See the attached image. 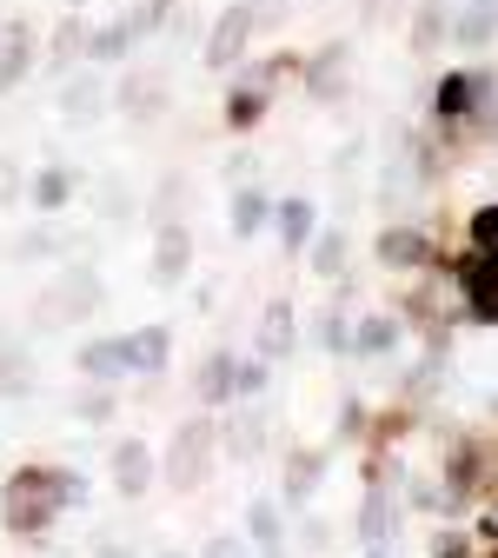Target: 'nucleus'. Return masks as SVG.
Listing matches in <instances>:
<instances>
[{
	"instance_id": "nucleus-1",
	"label": "nucleus",
	"mask_w": 498,
	"mask_h": 558,
	"mask_svg": "<svg viewBox=\"0 0 498 558\" xmlns=\"http://www.w3.org/2000/svg\"><path fill=\"white\" fill-rule=\"evenodd\" d=\"M87 499V478L74 465H14V478L0 485V525H8V538H47L53 519L66 506Z\"/></svg>"
},
{
	"instance_id": "nucleus-2",
	"label": "nucleus",
	"mask_w": 498,
	"mask_h": 558,
	"mask_svg": "<svg viewBox=\"0 0 498 558\" xmlns=\"http://www.w3.org/2000/svg\"><path fill=\"white\" fill-rule=\"evenodd\" d=\"M212 459H220V426H212V418H186L173 433V446H167V459H160V478L173 493H199Z\"/></svg>"
},
{
	"instance_id": "nucleus-3",
	"label": "nucleus",
	"mask_w": 498,
	"mask_h": 558,
	"mask_svg": "<svg viewBox=\"0 0 498 558\" xmlns=\"http://www.w3.org/2000/svg\"><path fill=\"white\" fill-rule=\"evenodd\" d=\"M498 100V81L485 74V66H452V74H439V87H433V120H439V133H465V120L478 113V107H491Z\"/></svg>"
},
{
	"instance_id": "nucleus-4",
	"label": "nucleus",
	"mask_w": 498,
	"mask_h": 558,
	"mask_svg": "<svg viewBox=\"0 0 498 558\" xmlns=\"http://www.w3.org/2000/svg\"><path fill=\"white\" fill-rule=\"evenodd\" d=\"M100 279L87 272V266H66L53 287L34 300V326H81V319H94L100 313Z\"/></svg>"
},
{
	"instance_id": "nucleus-5",
	"label": "nucleus",
	"mask_w": 498,
	"mask_h": 558,
	"mask_svg": "<svg viewBox=\"0 0 498 558\" xmlns=\"http://www.w3.org/2000/svg\"><path fill=\"white\" fill-rule=\"evenodd\" d=\"M485 478H491V446H485V439H472V433H452V439H446V459H439V485H446V512L472 506Z\"/></svg>"
},
{
	"instance_id": "nucleus-6",
	"label": "nucleus",
	"mask_w": 498,
	"mask_h": 558,
	"mask_svg": "<svg viewBox=\"0 0 498 558\" xmlns=\"http://www.w3.org/2000/svg\"><path fill=\"white\" fill-rule=\"evenodd\" d=\"M259 27H253V8L246 0H233V8H220V21L206 27V47H199V60L212 66V74H227V66H240L246 60V40H253Z\"/></svg>"
},
{
	"instance_id": "nucleus-7",
	"label": "nucleus",
	"mask_w": 498,
	"mask_h": 558,
	"mask_svg": "<svg viewBox=\"0 0 498 558\" xmlns=\"http://www.w3.org/2000/svg\"><path fill=\"white\" fill-rule=\"evenodd\" d=\"M399 512H405L399 478H386V472L373 465V478H366V506H360V545H392V538H399Z\"/></svg>"
},
{
	"instance_id": "nucleus-8",
	"label": "nucleus",
	"mask_w": 498,
	"mask_h": 558,
	"mask_svg": "<svg viewBox=\"0 0 498 558\" xmlns=\"http://www.w3.org/2000/svg\"><path fill=\"white\" fill-rule=\"evenodd\" d=\"M107 472H113V485H120V499H147L154 493V478H160V452L147 446V439H113V459H107Z\"/></svg>"
},
{
	"instance_id": "nucleus-9",
	"label": "nucleus",
	"mask_w": 498,
	"mask_h": 558,
	"mask_svg": "<svg viewBox=\"0 0 498 558\" xmlns=\"http://www.w3.org/2000/svg\"><path fill=\"white\" fill-rule=\"evenodd\" d=\"M379 266H392V272H433V266H446V253H439L433 233H418V227H386L379 233Z\"/></svg>"
},
{
	"instance_id": "nucleus-10",
	"label": "nucleus",
	"mask_w": 498,
	"mask_h": 558,
	"mask_svg": "<svg viewBox=\"0 0 498 558\" xmlns=\"http://www.w3.org/2000/svg\"><path fill=\"white\" fill-rule=\"evenodd\" d=\"M459 293H465V313L478 326H498V253L472 246V259H459Z\"/></svg>"
},
{
	"instance_id": "nucleus-11",
	"label": "nucleus",
	"mask_w": 498,
	"mask_h": 558,
	"mask_svg": "<svg viewBox=\"0 0 498 558\" xmlns=\"http://www.w3.org/2000/svg\"><path fill=\"white\" fill-rule=\"evenodd\" d=\"M167 74L160 66H133V74H120V87H113V107L126 113V120H160L167 113Z\"/></svg>"
},
{
	"instance_id": "nucleus-12",
	"label": "nucleus",
	"mask_w": 498,
	"mask_h": 558,
	"mask_svg": "<svg viewBox=\"0 0 498 558\" xmlns=\"http://www.w3.org/2000/svg\"><path fill=\"white\" fill-rule=\"evenodd\" d=\"M186 272H193V227L160 220V233H154V287H180Z\"/></svg>"
},
{
	"instance_id": "nucleus-13",
	"label": "nucleus",
	"mask_w": 498,
	"mask_h": 558,
	"mask_svg": "<svg viewBox=\"0 0 498 558\" xmlns=\"http://www.w3.org/2000/svg\"><path fill=\"white\" fill-rule=\"evenodd\" d=\"M319 485H326V452L319 446H293L287 472H279V499H287V506H313Z\"/></svg>"
},
{
	"instance_id": "nucleus-14",
	"label": "nucleus",
	"mask_w": 498,
	"mask_h": 558,
	"mask_svg": "<svg viewBox=\"0 0 498 558\" xmlns=\"http://www.w3.org/2000/svg\"><path fill=\"white\" fill-rule=\"evenodd\" d=\"M120 339H126V373H139V379L167 373V360H173V332L167 326H139V332H120Z\"/></svg>"
},
{
	"instance_id": "nucleus-15",
	"label": "nucleus",
	"mask_w": 498,
	"mask_h": 558,
	"mask_svg": "<svg viewBox=\"0 0 498 558\" xmlns=\"http://www.w3.org/2000/svg\"><path fill=\"white\" fill-rule=\"evenodd\" d=\"M107 113V87L94 74H74V81H60V120L66 126H94Z\"/></svg>"
},
{
	"instance_id": "nucleus-16",
	"label": "nucleus",
	"mask_w": 498,
	"mask_h": 558,
	"mask_svg": "<svg viewBox=\"0 0 498 558\" xmlns=\"http://www.w3.org/2000/svg\"><path fill=\"white\" fill-rule=\"evenodd\" d=\"M27 74H34V34L14 21V27H0V94H14Z\"/></svg>"
},
{
	"instance_id": "nucleus-17",
	"label": "nucleus",
	"mask_w": 498,
	"mask_h": 558,
	"mask_svg": "<svg viewBox=\"0 0 498 558\" xmlns=\"http://www.w3.org/2000/svg\"><path fill=\"white\" fill-rule=\"evenodd\" d=\"M81 379L120 386V379H126V339H87V345H81Z\"/></svg>"
},
{
	"instance_id": "nucleus-18",
	"label": "nucleus",
	"mask_w": 498,
	"mask_h": 558,
	"mask_svg": "<svg viewBox=\"0 0 498 558\" xmlns=\"http://www.w3.org/2000/svg\"><path fill=\"white\" fill-rule=\"evenodd\" d=\"M272 220H279V240H287V253H306V240L319 233V206L293 193V199H279V206H272Z\"/></svg>"
},
{
	"instance_id": "nucleus-19",
	"label": "nucleus",
	"mask_w": 498,
	"mask_h": 558,
	"mask_svg": "<svg viewBox=\"0 0 498 558\" xmlns=\"http://www.w3.org/2000/svg\"><path fill=\"white\" fill-rule=\"evenodd\" d=\"M352 353H360V360H386V353H399V319H392V313L352 319Z\"/></svg>"
},
{
	"instance_id": "nucleus-20",
	"label": "nucleus",
	"mask_w": 498,
	"mask_h": 558,
	"mask_svg": "<svg viewBox=\"0 0 498 558\" xmlns=\"http://www.w3.org/2000/svg\"><path fill=\"white\" fill-rule=\"evenodd\" d=\"M345 60H352L345 47H319L313 60H300V66H306V87H313V100H339V94H345Z\"/></svg>"
},
{
	"instance_id": "nucleus-21",
	"label": "nucleus",
	"mask_w": 498,
	"mask_h": 558,
	"mask_svg": "<svg viewBox=\"0 0 498 558\" xmlns=\"http://www.w3.org/2000/svg\"><path fill=\"white\" fill-rule=\"evenodd\" d=\"M233 366H240V360L227 353V345L199 360V373H193V392H199V405H227V399H233Z\"/></svg>"
},
{
	"instance_id": "nucleus-22",
	"label": "nucleus",
	"mask_w": 498,
	"mask_h": 558,
	"mask_svg": "<svg viewBox=\"0 0 498 558\" xmlns=\"http://www.w3.org/2000/svg\"><path fill=\"white\" fill-rule=\"evenodd\" d=\"M293 339H300V332H293V306H287V300H272V306L259 313V360H287V353H293Z\"/></svg>"
},
{
	"instance_id": "nucleus-23",
	"label": "nucleus",
	"mask_w": 498,
	"mask_h": 558,
	"mask_svg": "<svg viewBox=\"0 0 498 558\" xmlns=\"http://www.w3.org/2000/svg\"><path fill=\"white\" fill-rule=\"evenodd\" d=\"M74 193H81V173H74V167H40L34 186H27V199L40 206V214H60V206L74 199Z\"/></svg>"
},
{
	"instance_id": "nucleus-24",
	"label": "nucleus",
	"mask_w": 498,
	"mask_h": 558,
	"mask_svg": "<svg viewBox=\"0 0 498 558\" xmlns=\"http://www.w3.org/2000/svg\"><path fill=\"white\" fill-rule=\"evenodd\" d=\"M87 60V8H66L60 27H53V66L66 74V66H81Z\"/></svg>"
},
{
	"instance_id": "nucleus-25",
	"label": "nucleus",
	"mask_w": 498,
	"mask_h": 558,
	"mask_svg": "<svg viewBox=\"0 0 498 558\" xmlns=\"http://www.w3.org/2000/svg\"><path fill=\"white\" fill-rule=\"evenodd\" d=\"M279 538H287L279 506H272V499H253V506H246V545H253L259 558H279Z\"/></svg>"
},
{
	"instance_id": "nucleus-26",
	"label": "nucleus",
	"mask_w": 498,
	"mask_h": 558,
	"mask_svg": "<svg viewBox=\"0 0 498 558\" xmlns=\"http://www.w3.org/2000/svg\"><path fill=\"white\" fill-rule=\"evenodd\" d=\"M133 47V21H107V27H87V66H120Z\"/></svg>"
},
{
	"instance_id": "nucleus-27",
	"label": "nucleus",
	"mask_w": 498,
	"mask_h": 558,
	"mask_svg": "<svg viewBox=\"0 0 498 558\" xmlns=\"http://www.w3.org/2000/svg\"><path fill=\"white\" fill-rule=\"evenodd\" d=\"M446 40H452V14L439 8V0H433V8H418V14H412V53H418V60H433Z\"/></svg>"
},
{
	"instance_id": "nucleus-28",
	"label": "nucleus",
	"mask_w": 498,
	"mask_h": 558,
	"mask_svg": "<svg viewBox=\"0 0 498 558\" xmlns=\"http://www.w3.org/2000/svg\"><path fill=\"white\" fill-rule=\"evenodd\" d=\"M266 220H272V193H259V186H240V193H233V240H253Z\"/></svg>"
},
{
	"instance_id": "nucleus-29",
	"label": "nucleus",
	"mask_w": 498,
	"mask_h": 558,
	"mask_svg": "<svg viewBox=\"0 0 498 558\" xmlns=\"http://www.w3.org/2000/svg\"><path fill=\"white\" fill-rule=\"evenodd\" d=\"M266 113H272V94H266V87H233V94H227V126H233V133H253Z\"/></svg>"
},
{
	"instance_id": "nucleus-30",
	"label": "nucleus",
	"mask_w": 498,
	"mask_h": 558,
	"mask_svg": "<svg viewBox=\"0 0 498 558\" xmlns=\"http://www.w3.org/2000/svg\"><path fill=\"white\" fill-rule=\"evenodd\" d=\"M306 266H313L319 279H339V272H345V233H339V227H332V233H313V240H306Z\"/></svg>"
},
{
	"instance_id": "nucleus-31",
	"label": "nucleus",
	"mask_w": 498,
	"mask_h": 558,
	"mask_svg": "<svg viewBox=\"0 0 498 558\" xmlns=\"http://www.w3.org/2000/svg\"><path fill=\"white\" fill-rule=\"evenodd\" d=\"M227 433H233V439H220V446H227L233 459H259V446H266V418H259V412H240Z\"/></svg>"
},
{
	"instance_id": "nucleus-32",
	"label": "nucleus",
	"mask_w": 498,
	"mask_h": 558,
	"mask_svg": "<svg viewBox=\"0 0 498 558\" xmlns=\"http://www.w3.org/2000/svg\"><path fill=\"white\" fill-rule=\"evenodd\" d=\"M21 399V392H34V366L21 360V353H0V399Z\"/></svg>"
},
{
	"instance_id": "nucleus-33",
	"label": "nucleus",
	"mask_w": 498,
	"mask_h": 558,
	"mask_svg": "<svg viewBox=\"0 0 498 558\" xmlns=\"http://www.w3.org/2000/svg\"><path fill=\"white\" fill-rule=\"evenodd\" d=\"M319 345H326V353H352V319H339L332 306L319 313Z\"/></svg>"
},
{
	"instance_id": "nucleus-34",
	"label": "nucleus",
	"mask_w": 498,
	"mask_h": 558,
	"mask_svg": "<svg viewBox=\"0 0 498 558\" xmlns=\"http://www.w3.org/2000/svg\"><path fill=\"white\" fill-rule=\"evenodd\" d=\"M472 246H478V253H498V199L472 214Z\"/></svg>"
},
{
	"instance_id": "nucleus-35",
	"label": "nucleus",
	"mask_w": 498,
	"mask_h": 558,
	"mask_svg": "<svg viewBox=\"0 0 498 558\" xmlns=\"http://www.w3.org/2000/svg\"><path fill=\"white\" fill-rule=\"evenodd\" d=\"M74 412L87 418V426H107V418H113V399H107V386H94V392H81V399H74Z\"/></svg>"
},
{
	"instance_id": "nucleus-36",
	"label": "nucleus",
	"mask_w": 498,
	"mask_h": 558,
	"mask_svg": "<svg viewBox=\"0 0 498 558\" xmlns=\"http://www.w3.org/2000/svg\"><path fill=\"white\" fill-rule=\"evenodd\" d=\"M233 392H240V399H259V392H266V360L233 366Z\"/></svg>"
},
{
	"instance_id": "nucleus-37",
	"label": "nucleus",
	"mask_w": 498,
	"mask_h": 558,
	"mask_svg": "<svg viewBox=\"0 0 498 558\" xmlns=\"http://www.w3.org/2000/svg\"><path fill=\"white\" fill-rule=\"evenodd\" d=\"M199 558H253V545L240 538V532H220V538H206V551Z\"/></svg>"
},
{
	"instance_id": "nucleus-38",
	"label": "nucleus",
	"mask_w": 498,
	"mask_h": 558,
	"mask_svg": "<svg viewBox=\"0 0 498 558\" xmlns=\"http://www.w3.org/2000/svg\"><path fill=\"white\" fill-rule=\"evenodd\" d=\"M287 74H300V53H272V60L259 66V87H272V81H287Z\"/></svg>"
},
{
	"instance_id": "nucleus-39",
	"label": "nucleus",
	"mask_w": 498,
	"mask_h": 558,
	"mask_svg": "<svg viewBox=\"0 0 498 558\" xmlns=\"http://www.w3.org/2000/svg\"><path fill=\"white\" fill-rule=\"evenodd\" d=\"M360 426H366V405H360V399H345V405H339V433H332V439H360Z\"/></svg>"
},
{
	"instance_id": "nucleus-40",
	"label": "nucleus",
	"mask_w": 498,
	"mask_h": 558,
	"mask_svg": "<svg viewBox=\"0 0 498 558\" xmlns=\"http://www.w3.org/2000/svg\"><path fill=\"white\" fill-rule=\"evenodd\" d=\"M154 27H167V0H147V8L133 14V34H154Z\"/></svg>"
},
{
	"instance_id": "nucleus-41",
	"label": "nucleus",
	"mask_w": 498,
	"mask_h": 558,
	"mask_svg": "<svg viewBox=\"0 0 498 558\" xmlns=\"http://www.w3.org/2000/svg\"><path fill=\"white\" fill-rule=\"evenodd\" d=\"M465 551H472L465 532H439V538H433V558H465Z\"/></svg>"
},
{
	"instance_id": "nucleus-42",
	"label": "nucleus",
	"mask_w": 498,
	"mask_h": 558,
	"mask_svg": "<svg viewBox=\"0 0 498 558\" xmlns=\"http://www.w3.org/2000/svg\"><path fill=\"white\" fill-rule=\"evenodd\" d=\"M14 199H21V167L0 160V206H14Z\"/></svg>"
},
{
	"instance_id": "nucleus-43",
	"label": "nucleus",
	"mask_w": 498,
	"mask_h": 558,
	"mask_svg": "<svg viewBox=\"0 0 498 558\" xmlns=\"http://www.w3.org/2000/svg\"><path fill=\"white\" fill-rule=\"evenodd\" d=\"M246 8H253V27H259V21H272V14H287V0H246Z\"/></svg>"
},
{
	"instance_id": "nucleus-44",
	"label": "nucleus",
	"mask_w": 498,
	"mask_h": 558,
	"mask_svg": "<svg viewBox=\"0 0 498 558\" xmlns=\"http://www.w3.org/2000/svg\"><path fill=\"white\" fill-rule=\"evenodd\" d=\"M94 558H133L126 545H94Z\"/></svg>"
},
{
	"instance_id": "nucleus-45",
	"label": "nucleus",
	"mask_w": 498,
	"mask_h": 558,
	"mask_svg": "<svg viewBox=\"0 0 498 558\" xmlns=\"http://www.w3.org/2000/svg\"><path fill=\"white\" fill-rule=\"evenodd\" d=\"M366 558H392V545H366Z\"/></svg>"
},
{
	"instance_id": "nucleus-46",
	"label": "nucleus",
	"mask_w": 498,
	"mask_h": 558,
	"mask_svg": "<svg viewBox=\"0 0 498 558\" xmlns=\"http://www.w3.org/2000/svg\"><path fill=\"white\" fill-rule=\"evenodd\" d=\"M60 8H94V0H60Z\"/></svg>"
},
{
	"instance_id": "nucleus-47",
	"label": "nucleus",
	"mask_w": 498,
	"mask_h": 558,
	"mask_svg": "<svg viewBox=\"0 0 498 558\" xmlns=\"http://www.w3.org/2000/svg\"><path fill=\"white\" fill-rule=\"evenodd\" d=\"M154 558H186V551H173V545H167V551H154Z\"/></svg>"
},
{
	"instance_id": "nucleus-48",
	"label": "nucleus",
	"mask_w": 498,
	"mask_h": 558,
	"mask_svg": "<svg viewBox=\"0 0 498 558\" xmlns=\"http://www.w3.org/2000/svg\"><path fill=\"white\" fill-rule=\"evenodd\" d=\"M485 558H498V538H491V551H485Z\"/></svg>"
},
{
	"instance_id": "nucleus-49",
	"label": "nucleus",
	"mask_w": 498,
	"mask_h": 558,
	"mask_svg": "<svg viewBox=\"0 0 498 558\" xmlns=\"http://www.w3.org/2000/svg\"><path fill=\"white\" fill-rule=\"evenodd\" d=\"M465 558H478V551H465Z\"/></svg>"
}]
</instances>
